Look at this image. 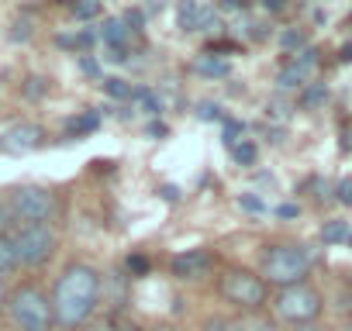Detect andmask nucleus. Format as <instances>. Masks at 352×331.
<instances>
[{
	"label": "nucleus",
	"mask_w": 352,
	"mask_h": 331,
	"mask_svg": "<svg viewBox=\"0 0 352 331\" xmlns=\"http://www.w3.org/2000/svg\"><path fill=\"white\" fill-rule=\"evenodd\" d=\"M97 304H100V273L87 262L66 266L63 276L56 279V290H52L56 324L63 331H76L94 317Z\"/></svg>",
	"instance_id": "obj_1"
},
{
	"label": "nucleus",
	"mask_w": 352,
	"mask_h": 331,
	"mask_svg": "<svg viewBox=\"0 0 352 331\" xmlns=\"http://www.w3.org/2000/svg\"><path fill=\"white\" fill-rule=\"evenodd\" d=\"M8 317L18 331H56V310H52V297L35 286V283H21L8 293Z\"/></svg>",
	"instance_id": "obj_2"
},
{
	"label": "nucleus",
	"mask_w": 352,
	"mask_h": 331,
	"mask_svg": "<svg viewBox=\"0 0 352 331\" xmlns=\"http://www.w3.org/2000/svg\"><path fill=\"white\" fill-rule=\"evenodd\" d=\"M307 273H311V255L304 245H273L263 252V279L287 290V286H297V283H307Z\"/></svg>",
	"instance_id": "obj_3"
},
{
	"label": "nucleus",
	"mask_w": 352,
	"mask_h": 331,
	"mask_svg": "<svg viewBox=\"0 0 352 331\" xmlns=\"http://www.w3.org/2000/svg\"><path fill=\"white\" fill-rule=\"evenodd\" d=\"M273 310H276V317H280V321H287V324L300 328V324H314V321L321 317L324 300H321V293H318L314 286L297 283V286H287V290H280V293H276Z\"/></svg>",
	"instance_id": "obj_4"
},
{
	"label": "nucleus",
	"mask_w": 352,
	"mask_h": 331,
	"mask_svg": "<svg viewBox=\"0 0 352 331\" xmlns=\"http://www.w3.org/2000/svg\"><path fill=\"white\" fill-rule=\"evenodd\" d=\"M221 297L245 314H259L266 307V279L249 269H228L221 279Z\"/></svg>",
	"instance_id": "obj_5"
},
{
	"label": "nucleus",
	"mask_w": 352,
	"mask_h": 331,
	"mask_svg": "<svg viewBox=\"0 0 352 331\" xmlns=\"http://www.w3.org/2000/svg\"><path fill=\"white\" fill-rule=\"evenodd\" d=\"M8 211L21 225H49L59 214V201L42 187H18L8 201Z\"/></svg>",
	"instance_id": "obj_6"
},
{
	"label": "nucleus",
	"mask_w": 352,
	"mask_h": 331,
	"mask_svg": "<svg viewBox=\"0 0 352 331\" xmlns=\"http://www.w3.org/2000/svg\"><path fill=\"white\" fill-rule=\"evenodd\" d=\"M11 238H14L21 266H32V269L45 266L52 259V252H56V235H52L49 225H21Z\"/></svg>",
	"instance_id": "obj_7"
},
{
	"label": "nucleus",
	"mask_w": 352,
	"mask_h": 331,
	"mask_svg": "<svg viewBox=\"0 0 352 331\" xmlns=\"http://www.w3.org/2000/svg\"><path fill=\"white\" fill-rule=\"evenodd\" d=\"M173 276L176 279H184V283H197V279H204L211 269H214V255L208 252V249H187V252H180L173 259Z\"/></svg>",
	"instance_id": "obj_8"
},
{
	"label": "nucleus",
	"mask_w": 352,
	"mask_h": 331,
	"mask_svg": "<svg viewBox=\"0 0 352 331\" xmlns=\"http://www.w3.org/2000/svg\"><path fill=\"white\" fill-rule=\"evenodd\" d=\"M318 66V52L314 49H304L280 76H276V83L283 87V90H294V87H304L307 83V76H311V69Z\"/></svg>",
	"instance_id": "obj_9"
},
{
	"label": "nucleus",
	"mask_w": 352,
	"mask_h": 331,
	"mask_svg": "<svg viewBox=\"0 0 352 331\" xmlns=\"http://www.w3.org/2000/svg\"><path fill=\"white\" fill-rule=\"evenodd\" d=\"M42 138H45V131L38 124H14L8 131V148L11 152H32V148L42 145Z\"/></svg>",
	"instance_id": "obj_10"
},
{
	"label": "nucleus",
	"mask_w": 352,
	"mask_h": 331,
	"mask_svg": "<svg viewBox=\"0 0 352 331\" xmlns=\"http://www.w3.org/2000/svg\"><path fill=\"white\" fill-rule=\"evenodd\" d=\"M128 25H124V18H107L104 21V28H100V38L111 45V52H124V45H128Z\"/></svg>",
	"instance_id": "obj_11"
},
{
	"label": "nucleus",
	"mask_w": 352,
	"mask_h": 331,
	"mask_svg": "<svg viewBox=\"0 0 352 331\" xmlns=\"http://www.w3.org/2000/svg\"><path fill=\"white\" fill-rule=\"evenodd\" d=\"M18 266H21V259H18L14 238L11 235H0V276H11Z\"/></svg>",
	"instance_id": "obj_12"
},
{
	"label": "nucleus",
	"mask_w": 352,
	"mask_h": 331,
	"mask_svg": "<svg viewBox=\"0 0 352 331\" xmlns=\"http://www.w3.org/2000/svg\"><path fill=\"white\" fill-rule=\"evenodd\" d=\"M194 69L201 73V76H218V80H225V76H232V62H225V59H214V56H201L197 62H194Z\"/></svg>",
	"instance_id": "obj_13"
},
{
	"label": "nucleus",
	"mask_w": 352,
	"mask_h": 331,
	"mask_svg": "<svg viewBox=\"0 0 352 331\" xmlns=\"http://www.w3.org/2000/svg\"><path fill=\"white\" fill-rule=\"evenodd\" d=\"M201 4H197V0H184V4H180V14H176V18H180V28L184 32H201Z\"/></svg>",
	"instance_id": "obj_14"
},
{
	"label": "nucleus",
	"mask_w": 352,
	"mask_h": 331,
	"mask_svg": "<svg viewBox=\"0 0 352 331\" xmlns=\"http://www.w3.org/2000/svg\"><path fill=\"white\" fill-rule=\"evenodd\" d=\"M100 128V111H83L80 117H73L69 121V131L80 138V135H90V131H97Z\"/></svg>",
	"instance_id": "obj_15"
},
{
	"label": "nucleus",
	"mask_w": 352,
	"mask_h": 331,
	"mask_svg": "<svg viewBox=\"0 0 352 331\" xmlns=\"http://www.w3.org/2000/svg\"><path fill=\"white\" fill-rule=\"evenodd\" d=\"M328 100V87L324 83H311V87H304V93H300V107L304 111H314V107H321Z\"/></svg>",
	"instance_id": "obj_16"
},
{
	"label": "nucleus",
	"mask_w": 352,
	"mask_h": 331,
	"mask_svg": "<svg viewBox=\"0 0 352 331\" xmlns=\"http://www.w3.org/2000/svg\"><path fill=\"white\" fill-rule=\"evenodd\" d=\"M242 331H283L280 328V321L276 317H270V314H249L245 321H242Z\"/></svg>",
	"instance_id": "obj_17"
},
{
	"label": "nucleus",
	"mask_w": 352,
	"mask_h": 331,
	"mask_svg": "<svg viewBox=\"0 0 352 331\" xmlns=\"http://www.w3.org/2000/svg\"><path fill=\"white\" fill-rule=\"evenodd\" d=\"M131 100L145 111V114H159L162 111V100L152 93V90H145V87H138V90H131Z\"/></svg>",
	"instance_id": "obj_18"
},
{
	"label": "nucleus",
	"mask_w": 352,
	"mask_h": 331,
	"mask_svg": "<svg viewBox=\"0 0 352 331\" xmlns=\"http://www.w3.org/2000/svg\"><path fill=\"white\" fill-rule=\"evenodd\" d=\"M321 242H324V245L349 242V225H345V221H328V225L321 228Z\"/></svg>",
	"instance_id": "obj_19"
},
{
	"label": "nucleus",
	"mask_w": 352,
	"mask_h": 331,
	"mask_svg": "<svg viewBox=\"0 0 352 331\" xmlns=\"http://www.w3.org/2000/svg\"><path fill=\"white\" fill-rule=\"evenodd\" d=\"M100 87H104V93H107V97H114V100H128V97H131V87H128L121 76H104V83H100Z\"/></svg>",
	"instance_id": "obj_20"
},
{
	"label": "nucleus",
	"mask_w": 352,
	"mask_h": 331,
	"mask_svg": "<svg viewBox=\"0 0 352 331\" xmlns=\"http://www.w3.org/2000/svg\"><path fill=\"white\" fill-rule=\"evenodd\" d=\"M201 331H242V321H235V317H208L201 324Z\"/></svg>",
	"instance_id": "obj_21"
},
{
	"label": "nucleus",
	"mask_w": 352,
	"mask_h": 331,
	"mask_svg": "<svg viewBox=\"0 0 352 331\" xmlns=\"http://www.w3.org/2000/svg\"><path fill=\"white\" fill-rule=\"evenodd\" d=\"M73 14H76V21L97 18V14H100V0H76V4H73Z\"/></svg>",
	"instance_id": "obj_22"
},
{
	"label": "nucleus",
	"mask_w": 352,
	"mask_h": 331,
	"mask_svg": "<svg viewBox=\"0 0 352 331\" xmlns=\"http://www.w3.org/2000/svg\"><path fill=\"white\" fill-rule=\"evenodd\" d=\"M232 155H235L239 166H252V162H256V145H252V141H239V145L232 148Z\"/></svg>",
	"instance_id": "obj_23"
},
{
	"label": "nucleus",
	"mask_w": 352,
	"mask_h": 331,
	"mask_svg": "<svg viewBox=\"0 0 352 331\" xmlns=\"http://www.w3.org/2000/svg\"><path fill=\"white\" fill-rule=\"evenodd\" d=\"M124 266H128V273H131V276H148V259H145L142 252H131Z\"/></svg>",
	"instance_id": "obj_24"
},
{
	"label": "nucleus",
	"mask_w": 352,
	"mask_h": 331,
	"mask_svg": "<svg viewBox=\"0 0 352 331\" xmlns=\"http://www.w3.org/2000/svg\"><path fill=\"white\" fill-rule=\"evenodd\" d=\"M242 131H245V124H242V121H225V145H232V148H235Z\"/></svg>",
	"instance_id": "obj_25"
},
{
	"label": "nucleus",
	"mask_w": 352,
	"mask_h": 331,
	"mask_svg": "<svg viewBox=\"0 0 352 331\" xmlns=\"http://www.w3.org/2000/svg\"><path fill=\"white\" fill-rule=\"evenodd\" d=\"M197 117H201V121H221V107H218V104H201Z\"/></svg>",
	"instance_id": "obj_26"
},
{
	"label": "nucleus",
	"mask_w": 352,
	"mask_h": 331,
	"mask_svg": "<svg viewBox=\"0 0 352 331\" xmlns=\"http://www.w3.org/2000/svg\"><path fill=\"white\" fill-rule=\"evenodd\" d=\"M283 49H300L304 45V32H283Z\"/></svg>",
	"instance_id": "obj_27"
},
{
	"label": "nucleus",
	"mask_w": 352,
	"mask_h": 331,
	"mask_svg": "<svg viewBox=\"0 0 352 331\" xmlns=\"http://www.w3.org/2000/svg\"><path fill=\"white\" fill-rule=\"evenodd\" d=\"M239 204H242L245 211H252V214H259V211H263V201H259V197H252V194H242V197H239Z\"/></svg>",
	"instance_id": "obj_28"
},
{
	"label": "nucleus",
	"mask_w": 352,
	"mask_h": 331,
	"mask_svg": "<svg viewBox=\"0 0 352 331\" xmlns=\"http://www.w3.org/2000/svg\"><path fill=\"white\" fill-rule=\"evenodd\" d=\"M335 194H338V204H352V180H342Z\"/></svg>",
	"instance_id": "obj_29"
},
{
	"label": "nucleus",
	"mask_w": 352,
	"mask_h": 331,
	"mask_svg": "<svg viewBox=\"0 0 352 331\" xmlns=\"http://www.w3.org/2000/svg\"><path fill=\"white\" fill-rule=\"evenodd\" d=\"M142 21H145V18H142V11H128V14H124L128 32H138V28H142Z\"/></svg>",
	"instance_id": "obj_30"
},
{
	"label": "nucleus",
	"mask_w": 352,
	"mask_h": 331,
	"mask_svg": "<svg viewBox=\"0 0 352 331\" xmlns=\"http://www.w3.org/2000/svg\"><path fill=\"white\" fill-rule=\"evenodd\" d=\"M259 4H263L270 14H280V11H287V4H290V0H259Z\"/></svg>",
	"instance_id": "obj_31"
},
{
	"label": "nucleus",
	"mask_w": 352,
	"mask_h": 331,
	"mask_svg": "<svg viewBox=\"0 0 352 331\" xmlns=\"http://www.w3.org/2000/svg\"><path fill=\"white\" fill-rule=\"evenodd\" d=\"M145 135H148V138H166V124H162V121H152V124L145 128Z\"/></svg>",
	"instance_id": "obj_32"
},
{
	"label": "nucleus",
	"mask_w": 352,
	"mask_h": 331,
	"mask_svg": "<svg viewBox=\"0 0 352 331\" xmlns=\"http://www.w3.org/2000/svg\"><path fill=\"white\" fill-rule=\"evenodd\" d=\"M90 331H118V328H114V321H111V317H100V321H94V324H90Z\"/></svg>",
	"instance_id": "obj_33"
},
{
	"label": "nucleus",
	"mask_w": 352,
	"mask_h": 331,
	"mask_svg": "<svg viewBox=\"0 0 352 331\" xmlns=\"http://www.w3.org/2000/svg\"><path fill=\"white\" fill-rule=\"evenodd\" d=\"M276 214H280V218H297L300 207H297V204H283V207H276Z\"/></svg>",
	"instance_id": "obj_34"
},
{
	"label": "nucleus",
	"mask_w": 352,
	"mask_h": 331,
	"mask_svg": "<svg viewBox=\"0 0 352 331\" xmlns=\"http://www.w3.org/2000/svg\"><path fill=\"white\" fill-rule=\"evenodd\" d=\"M159 194H162V201H169V204H173L176 197H180V194H176V187H162Z\"/></svg>",
	"instance_id": "obj_35"
},
{
	"label": "nucleus",
	"mask_w": 352,
	"mask_h": 331,
	"mask_svg": "<svg viewBox=\"0 0 352 331\" xmlns=\"http://www.w3.org/2000/svg\"><path fill=\"white\" fill-rule=\"evenodd\" d=\"M338 59H342V62H352V42H349V45H342V52H338Z\"/></svg>",
	"instance_id": "obj_36"
},
{
	"label": "nucleus",
	"mask_w": 352,
	"mask_h": 331,
	"mask_svg": "<svg viewBox=\"0 0 352 331\" xmlns=\"http://www.w3.org/2000/svg\"><path fill=\"white\" fill-rule=\"evenodd\" d=\"M80 66H83V73H97V62L94 59H80Z\"/></svg>",
	"instance_id": "obj_37"
},
{
	"label": "nucleus",
	"mask_w": 352,
	"mask_h": 331,
	"mask_svg": "<svg viewBox=\"0 0 352 331\" xmlns=\"http://www.w3.org/2000/svg\"><path fill=\"white\" fill-rule=\"evenodd\" d=\"M221 4H225L228 11H239V8H242V0H221Z\"/></svg>",
	"instance_id": "obj_38"
},
{
	"label": "nucleus",
	"mask_w": 352,
	"mask_h": 331,
	"mask_svg": "<svg viewBox=\"0 0 352 331\" xmlns=\"http://www.w3.org/2000/svg\"><path fill=\"white\" fill-rule=\"evenodd\" d=\"M8 307V293H4V283H0V310Z\"/></svg>",
	"instance_id": "obj_39"
},
{
	"label": "nucleus",
	"mask_w": 352,
	"mask_h": 331,
	"mask_svg": "<svg viewBox=\"0 0 352 331\" xmlns=\"http://www.w3.org/2000/svg\"><path fill=\"white\" fill-rule=\"evenodd\" d=\"M294 331H321L318 324H300V328H294Z\"/></svg>",
	"instance_id": "obj_40"
},
{
	"label": "nucleus",
	"mask_w": 352,
	"mask_h": 331,
	"mask_svg": "<svg viewBox=\"0 0 352 331\" xmlns=\"http://www.w3.org/2000/svg\"><path fill=\"white\" fill-rule=\"evenodd\" d=\"M118 331H142L138 324H124V328H118Z\"/></svg>",
	"instance_id": "obj_41"
},
{
	"label": "nucleus",
	"mask_w": 352,
	"mask_h": 331,
	"mask_svg": "<svg viewBox=\"0 0 352 331\" xmlns=\"http://www.w3.org/2000/svg\"><path fill=\"white\" fill-rule=\"evenodd\" d=\"M349 245H352V231H349Z\"/></svg>",
	"instance_id": "obj_42"
},
{
	"label": "nucleus",
	"mask_w": 352,
	"mask_h": 331,
	"mask_svg": "<svg viewBox=\"0 0 352 331\" xmlns=\"http://www.w3.org/2000/svg\"><path fill=\"white\" fill-rule=\"evenodd\" d=\"M59 4H66V0H59ZM73 4H76V0H73Z\"/></svg>",
	"instance_id": "obj_43"
},
{
	"label": "nucleus",
	"mask_w": 352,
	"mask_h": 331,
	"mask_svg": "<svg viewBox=\"0 0 352 331\" xmlns=\"http://www.w3.org/2000/svg\"><path fill=\"white\" fill-rule=\"evenodd\" d=\"M345 331H352V324H349V328H345Z\"/></svg>",
	"instance_id": "obj_44"
}]
</instances>
